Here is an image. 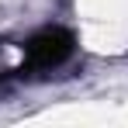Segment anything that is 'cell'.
I'll list each match as a JSON object with an SVG mask.
<instances>
[{
    "mask_svg": "<svg viewBox=\"0 0 128 128\" xmlns=\"http://www.w3.org/2000/svg\"><path fill=\"white\" fill-rule=\"evenodd\" d=\"M69 52H73V38L66 31H59V28H48L42 35H35L28 42V48H24L31 69H52V66H59L62 59H69Z\"/></svg>",
    "mask_w": 128,
    "mask_h": 128,
    "instance_id": "6da1fadb",
    "label": "cell"
}]
</instances>
